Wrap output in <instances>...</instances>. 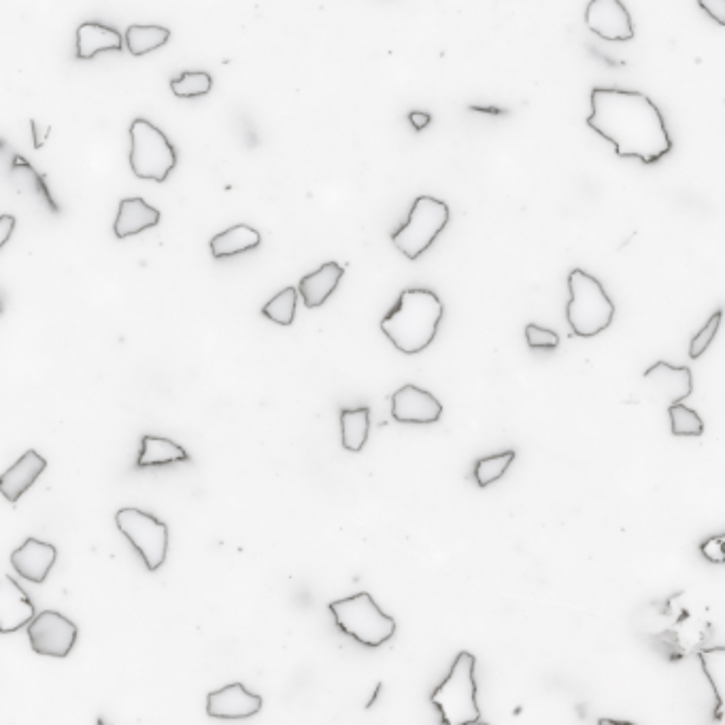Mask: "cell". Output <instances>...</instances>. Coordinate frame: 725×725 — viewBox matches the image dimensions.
Returning a JSON list of instances; mask_svg holds the SVG:
<instances>
[{
  "mask_svg": "<svg viewBox=\"0 0 725 725\" xmlns=\"http://www.w3.org/2000/svg\"><path fill=\"white\" fill-rule=\"evenodd\" d=\"M589 103L592 115L585 124L613 143L619 158H638L645 164H655L672 151L664 115L647 94L594 88Z\"/></svg>",
  "mask_w": 725,
  "mask_h": 725,
  "instance_id": "cell-1",
  "label": "cell"
},
{
  "mask_svg": "<svg viewBox=\"0 0 725 725\" xmlns=\"http://www.w3.org/2000/svg\"><path fill=\"white\" fill-rule=\"evenodd\" d=\"M443 313V300L432 290H404L390 313L381 319V330L398 351L415 356L432 345Z\"/></svg>",
  "mask_w": 725,
  "mask_h": 725,
  "instance_id": "cell-2",
  "label": "cell"
},
{
  "mask_svg": "<svg viewBox=\"0 0 725 725\" xmlns=\"http://www.w3.org/2000/svg\"><path fill=\"white\" fill-rule=\"evenodd\" d=\"M568 290L570 300L566 317L572 334L581 336V339H592L613 324L615 305L594 275L575 268L568 275Z\"/></svg>",
  "mask_w": 725,
  "mask_h": 725,
  "instance_id": "cell-3",
  "label": "cell"
},
{
  "mask_svg": "<svg viewBox=\"0 0 725 725\" xmlns=\"http://www.w3.org/2000/svg\"><path fill=\"white\" fill-rule=\"evenodd\" d=\"M475 666L477 657L468 651H460L447 679L434 689L430 700L441 711V721L445 725H468L481 721Z\"/></svg>",
  "mask_w": 725,
  "mask_h": 725,
  "instance_id": "cell-4",
  "label": "cell"
},
{
  "mask_svg": "<svg viewBox=\"0 0 725 725\" xmlns=\"http://www.w3.org/2000/svg\"><path fill=\"white\" fill-rule=\"evenodd\" d=\"M330 613L334 615L336 626L343 634L358 640L360 645L368 649L385 645L396 632V619L383 613L368 592L334 600L330 604Z\"/></svg>",
  "mask_w": 725,
  "mask_h": 725,
  "instance_id": "cell-5",
  "label": "cell"
},
{
  "mask_svg": "<svg viewBox=\"0 0 725 725\" xmlns=\"http://www.w3.org/2000/svg\"><path fill=\"white\" fill-rule=\"evenodd\" d=\"M449 219L451 211L447 202L434 196H417L413 200L409 219L392 234V243L398 251H402V256L417 260L432 247L436 236L449 224Z\"/></svg>",
  "mask_w": 725,
  "mask_h": 725,
  "instance_id": "cell-6",
  "label": "cell"
},
{
  "mask_svg": "<svg viewBox=\"0 0 725 725\" xmlns=\"http://www.w3.org/2000/svg\"><path fill=\"white\" fill-rule=\"evenodd\" d=\"M130 168L139 179L166 181L177 166V151L166 134L147 120H134L130 126Z\"/></svg>",
  "mask_w": 725,
  "mask_h": 725,
  "instance_id": "cell-7",
  "label": "cell"
},
{
  "mask_svg": "<svg viewBox=\"0 0 725 725\" xmlns=\"http://www.w3.org/2000/svg\"><path fill=\"white\" fill-rule=\"evenodd\" d=\"M115 524L139 551L147 570L156 572L168 553V526L158 517L141 509H122L115 515Z\"/></svg>",
  "mask_w": 725,
  "mask_h": 725,
  "instance_id": "cell-8",
  "label": "cell"
},
{
  "mask_svg": "<svg viewBox=\"0 0 725 725\" xmlns=\"http://www.w3.org/2000/svg\"><path fill=\"white\" fill-rule=\"evenodd\" d=\"M77 626L58 611H43L28 621L30 647L39 655L66 657L77 643Z\"/></svg>",
  "mask_w": 725,
  "mask_h": 725,
  "instance_id": "cell-9",
  "label": "cell"
},
{
  "mask_svg": "<svg viewBox=\"0 0 725 725\" xmlns=\"http://www.w3.org/2000/svg\"><path fill=\"white\" fill-rule=\"evenodd\" d=\"M587 28L604 41H632V15L621 0H589L585 9Z\"/></svg>",
  "mask_w": 725,
  "mask_h": 725,
  "instance_id": "cell-10",
  "label": "cell"
},
{
  "mask_svg": "<svg viewBox=\"0 0 725 725\" xmlns=\"http://www.w3.org/2000/svg\"><path fill=\"white\" fill-rule=\"evenodd\" d=\"M443 415V404L434 394L407 383L392 394V417L398 424L430 426Z\"/></svg>",
  "mask_w": 725,
  "mask_h": 725,
  "instance_id": "cell-11",
  "label": "cell"
},
{
  "mask_svg": "<svg viewBox=\"0 0 725 725\" xmlns=\"http://www.w3.org/2000/svg\"><path fill=\"white\" fill-rule=\"evenodd\" d=\"M262 711V696L243 683H230L207 696V715L213 719H247Z\"/></svg>",
  "mask_w": 725,
  "mask_h": 725,
  "instance_id": "cell-12",
  "label": "cell"
},
{
  "mask_svg": "<svg viewBox=\"0 0 725 725\" xmlns=\"http://www.w3.org/2000/svg\"><path fill=\"white\" fill-rule=\"evenodd\" d=\"M649 392H653L660 402L674 404L683 402L694 392V377L687 366H672L668 362H655L643 375Z\"/></svg>",
  "mask_w": 725,
  "mask_h": 725,
  "instance_id": "cell-13",
  "label": "cell"
},
{
  "mask_svg": "<svg viewBox=\"0 0 725 725\" xmlns=\"http://www.w3.org/2000/svg\"><path fill=\"white\" fill-rule=\"evenodd\" d=\"M45 468L47 460L43 455L35 449H28L20 460H15V464L3 472V477H0V494L11 504H18L20 498L43 475Z\"/></svg>",
  "mask_w": 725,
  "mask_h": 725,
  "instance_id": "cell-14",
  "label": "cell"
},
{
  "mask_svg": "<svg viewBox=\"0 0 725 725\" xmlns=\"http://www.w3.org/2000/svg\"><path fill=\"white\" fill-rule=\"evenodd\" d=\"M35 617V604L20 583L9 575L0 577V632L9 634L24 628Z\"/></svg>",
  "mask_w": 725,
  "mask_h": 725,
  "instance_id": "cell-15",
  "label": "cell"
},
{
  "mask_svg": "<svg viewBox=\"0 0 725 725\" xmlns=\"http://www.w3.org/2000/svg\"><path fill=\"white\" fill-rule=\"evenodd\" d=\"M56 558L58 551L54 545L43 543L39 538H28L24 545L13 551L11 564L22 579H28L32 583H43L49 575V570L54 568Z\"/></svg>",
  "mask_w": 725,
  "mask_h": 725,
  "instance_id": "cell-16",
  "label": "cell"
},
{
  "mask_svg": "<svg viewBox=\"0 0 725 725\" xmlns=\"http://www.w3.org/2000/svg\"><path fill=\"white\" fill-rule=\"evenodd\" d=\"M345 275V268L339 262H326L317 268L315 273H309L300 279L298 294L302 296L307 309L324 307L326 300L339 288V283Z\"/></svg>",
  "mask_w": 725,
  "mask_h": 725,
  "instance_id": "cell-17",
  "label": "cell"
},
{
  "mask_svg": "<svg viewBox=\"0 0 725 725\" xmlns=\"http://www.w3.org/2000/svg\"><path fill=\"white\" fill-rule=\"evenodd\" d=\"M122 47H124L122 35L111 26L98 22H83L77 28L75 56L79 60H92L103 52H122Z\"/></svg>",
  "mask_w": 725,
  "mask_h": 725,
  "instance_id": "cell-18",
  "label": "cell"
},
{
  "mask_svg": "<svg viewBox=\"0 0 725 725\" xmlns=\"http://www.w3.org/2000/svg\"><path fill=\"white\" fill-rule=\"evenodd\" d=\"M160 224V211L147 205L143 198H124L120 202V213L115 219V236L117 239H128V236L139 234Z\"/></svg>",
  "mask_w": 725,
  "mask_h": 725,
  "instance_id": "cell-19",
  "label": "cell"
},
{
  "mask_svg": "<svg viewBox=\"0 0 725 725\" xmlns=\"http://www.w3.org/2000/svg\"><path fill=\"white\" fill-rule=\"evenodd\" d=\"M260 243H262V236H260V232L256 228L239 224V226H232V228H228L224 232L215 234L211 239V243H209V247H211L213 258L222 260V258H232V256L245 254V251L256 249Z\"/></svg>",
  "mask_w": 725,
  "mask_h": 725,
  "instance_id": "cell-20",
  "label": "cell"
},
{
  "mask_svg": "<svg viewBox=\"0 0 725 725\" xmlns=\"http://www.w3.org/2000/svg\"><path fill=\"white\" fill-rule=\"evenodd\" d=\"M190 455L179 443L171 441V438L162 436H143L141 438V453L137 466L149 468V466H166L173 462H188Z\"/></svg>",
  "mask_w": 725,
  "mask_h": 725,
  "instance_id": "cell-21",
  "label": "cell"
},
{
  "mask_svg": "<svg viewBox=\"0 0 725 725\" xmlns=\"http://www.w3.org/2000/svg\"><path fill=\"white\" fill-rule=\"evenodd\" d=\"M171 39V30L164 26H141L134 24L126 30L124 35V47L132 56H147L156 49L164 47Z\"/></svg>",
  "mask_w": 725,
  "mask_h": 725,
  "instance_id": "cell-22",
  "label": "cell"
},
{
  "mask_svg": "<svg viewBox=\"0 0 725 725\" xmlns=\"http://www.w3.org/2000/svg\"><path fill=\"white\" fill-rule=\"evenodd\" d=\"M370 432V409H343L341 411V438L343 447L351 453H360L368 441Z\"/></svg>",
  "mask_w": 725,
  "mask_h": 725,
  "instance_id": "cell-23",
  "label": "cell"
},
{
  "mask_svg": "<svg viewBox=\"0 0 725 725\" xmlns=\"http://www.w3.org/2000/svg\"><path fill=\"white\" fill-rule=\"evenodd\" d=\"M700 662L702 668L706 672L708 681H711L715 696H717V711L715 717L721 719L723 713V677H725V649L723 647H715V649H706L700 651Z\"/></svg>",
  "mask_w": 725,
  "mask_h": 725,
  "instance_id": "cell-24",
  "label": "cell"
},
{
  "mask_svg": "<svg viewBox=\"0 0 725 725\" xmlns=\"http://www.w3.org/2000/svg\"><path fill=\"white\" fill-rule=\"evenodd\" d=\"M296 305H298V290L285 288L275 298L266 302L262 307V315L279 326H292L296 317Z\"/></svg>",
  "mask_w": 725,
  "mask_h": 725,
  "instance_id": "cell-25",
  "label": "cell"
},
{
  "mask_svg": "<svg viewBox=\"0 0 725 725\" xmlns=\"http://www.w3.org/2000/svg\"><path fill=\"white\" fill-rule=\"evenodd\" d=\"M515 451H504V453H496V455H487V458H481L475 464V481L479 487H487L496 483L504 472L509 470V466L515 460Z\"/></svg>",
  "mask_w": 725,
  "mask_h": 725,
  "instance_id": "cell-26",
  "label": "cell"
},
{
  "mask_svg": "<svg viewBox=\"0 0 725 725\" xmlns=\"http://www.w3.org/2000/svg\"><path fill=\"white\" fill-rule=\"evenodd\" d=\"M668 415L672 421V434L674 436H702L704 421L694 411L685 407L683 402L668 404Z\"/></svg>",
  "mask_w": 725,
  "mask_h": 725,
  "instance_id": "cell-27",
  "label": "cell"
},
{
  "mask_svg": "<svg viewBox=\"0 0 725 725\" xmlns=\"http://www.w3.org/2000/svg\"><path fill=\"white\" fill-rule=\"evenodd\" d=\"M213 88V79L205 71H188L171 81V90L177 98H196L205 96Z\"/></svg>",
  "mask_w": 725,
  "mask_h": 725,
  "instance_id": "cell-28",
  "label": "cell"
},
{
  "mask_svg": "<svg viewBox=\"0 0 725 725\" xmlns=\"http://www.w3.org/2000/svg\"><path fill=\"white\" fill-rule=\"evenodd\" d=\"M721 317H723V313L715 311L713 317L708 319V322L702 326V330L694 336V339H691V343H689V358L691 360L702 358V353L708 349V345L713 343V339L717 336V330H719V324H721Z\"/></svg>",
  "mask_w": 725,
  "mask_h": 725,
  "instance_id": "cell-29",
  "label": "cell"
},
{
  "mask_svg": "<svg viewBox=\"0 0 725 725\" xmlns=\"http://www.w3.org/2000/svg\"><path fill=\"white\" fill-rule=\"evenodd\" d=\"M524 332H526V343L532 349H555L560 345V336L558 334H555L549 328L538 326V324H528Z\"/></svg>",
  "mask_w": 725,
  "mask_h": 725,
  "instance_id": "cell-30",
  "label": "cell"
},
{
  "mask_svg": "<svg viewBox=\"0 0 725 725\" xmlns=\"http://www.w3.org/2000/svg\"><path fill=\"white\" fill-rule=\"evenodd\" d=\"M723 543H725L723 536H715V538H708V541H704L702 547H700L704 558H708V560L715 562V564H723L725 562Z\"/></svg>",
  "mask_w": 725,
  "mask_h": 725,
  "instance_id": "cell-31",
  "label": "cell"
},
{
  "mask_svg": "<svg viewBox=\"0 0 725 725\" xmlns=\"http://www.w3.org/2000/svg\"><path fill=\"white\" fill-rule=\"evenodd\" d=\"M698 5L702 11L711 15L719 26H725V0H698Z\"/></svg>",
  "mask_w": 725,
  "mask_h": 725,
  "instance_id": "cell-32",
  "label": "cell"
},
{
  "mask_svg": "<svg viewBox=\"0 0 725 725\" xmlns=\"http://www.w3.org/2000/svg\"><path fill=\"white\" fill-rule=\"evenodd\" d=\"M15 230V217L13 215H0V249L11 239Z\"/></svg>",
  "mask_w": 725,
  "mask_h": 725,
  "instance_id": "cell-33",
  "label": "cell"
},
{
  "mask_svg": "<svg viewBox=\"0 0 725 725\" xmlns=\"http://www.w3.org/2000/svg\"><path fill=\"white\" fill-rule=\"evenodd\" d=\"M409 122H411V126L417 132L419 130H426L432 124V115L430 113H424V111H411L409 113Z\"/></svg>",
  "mask_w": 725,
  "mask_h": 725,
  "instance_id": "cell-34",
  "label": "cell"
},
{
  "mask_svg": "<svg viewBox=\"0 0 725 725\" xmlns=\"http://www.w3.org/2000/svg\"><path fill=\"white\" fill-rule=\"evenodd\" d=\"M472 111H479V113H494V115H502L504 111L502 109H494V107H470Z\"/></svg>",
  "mask_w": 725,
  "mask_h": 725,
  "instance_id": "cell-35",
  "label": "cell"
}]
</instances>
